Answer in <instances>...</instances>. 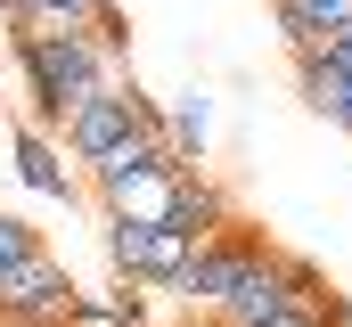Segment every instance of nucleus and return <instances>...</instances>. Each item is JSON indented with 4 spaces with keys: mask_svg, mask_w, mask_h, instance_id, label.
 <instances>
[{
    "mask_svg": "<svg viewBox=\"0 0 352 327\" xmlns=\"http://www.w3.org/2000/svg\"><path fill=\"white\" fill-rule=\"evenodd\" d=\"M8 58H16V74H25V98H33V123L41 131H66V115H74V98H90L98 82L115 74V58L98 49V33L90 25H16L8 33Z\"/></svg>",
    "mask_w": 352,
    "mask_h": 327,
    "instance_id": "obj_1",
    "label": "nucleus"
},
{
    "mask_svg": "<svg viewBox=\"0 0 352 327\" xmlns=\"http://www.w3.org/2000/svg\"><path fill=\"white\" fill-rule=\"evenodd\" d=\"M140 123H164V106H156L140 82L107 74L90 98H74V115H66V131H58V139H66V156H74V164H98L123 131H140Z\"/></svg>",
    "mask_w": 352,
    "mask_h": 327,
    "instance_id": "obj_2",
    "label": "nucleus"
},
{
    "mask_svg": "<svg viewBox=\"0 0 352 327\" xmlns=\"http://www.w3.org/2000/svg\"><path fill=\"white\" fill-rule=\"evenodd\" d=\"M74 278H66V262L41 245L33 262H16L8 278H0V319H16V327H66V311H74Z\"/></svg>",
    "mask_w": 352,
    "mask_h": 327,
    "instance_id": "obj_3",
    "label": "nucleus"
},
{
    "mask_svg": "<svg viewBox=\"0 0 352 327\" xmlns=\"http://www.w3.org/2000/svg\"><path fill=\"white\" fill-rule=\"evenodd\" d=\"M263 245H270L263 229H246V221H230L221 238H205V245H197V262H188V270H180V278H173V295H180V303H188V311H197V303L213 311V303H221V295L238 286V270H246V262H254Z\"/></svg>",
    "mask_w": 352,
    "mask_h": 327,
    "instance_id": "obj_4",
    "label": "nucleus"
},
{
    "mask_svg": "<svg viewBox=\"0 0 352 327\" xmlns=\"http://www.w3.org/2000/svg\"><path fill=\"white\" fill-rule=\"evenodd\" d=\"M278 311H287V245H263L238 270V286L213 303V327H270Z\"/></svg>",
    "mask_w": 352,
    "mask_h": 327,
    "instance_id": "obj_5",
    "label": "nucleus"
},
{
    "mask_svg": "<svg viewBox=\"0 0 352 327\" xmlns=\"http://www.w3.org/2000/svg\"><path fill=\"white\" fill-rule=\"evenodd\" d=\"M173 221L205 245V238H221V229L238 221V205H230V188H221V180H205V172L188 164V172H180V188H173Z\"/></svg>",
    "mask_w": 352,
    "mask_h": 327,
    "instance_id": "obj_6",
    "label": "nucleus"
},
{
    "mask_svg": "<svg viewBox=\"0 0 352 327\" xmlns=\"http://www.w3.org/2000/svg\"><path fill=\"white\" fill-rule=\"evenodd\" d=\"M156 164H173V172H180L173 139H164V123H140V131H123L107 156L90 164V188H107V180H131V172H156Z\"/></svg>",
    "mask_w": 352,
    "mask_h": 327,
    "instance_id": "obj_7",
    "label": "nucleus"
},
{
    "mask_svg": "<svg viewBox=\"0 0 352 327\" xmlns=\"http://www.w3.org/2000/svg\"><path fill=\"white\" fill-rule=\"evenodd\" d=\"M295 98L311 115H328L336 131H352V74H336L320 49H295Z\"/></svg>",
    "mask_w": 352,
    "mask_h": 327,
    "instance_id": "obj_8",
    "label": "nucleus"
},
{
    "mask_svg": "<svg viewBox=\"0 0 352 327\" xmlns=\"http://www.w3.org/2000/svg\"><path fill=\"white\" fill-rule=\"evenodd\" d=\"M173 188H180V172H173V164H156V172L107 180L98 205H107V213H131V221H173Z\"/></svg>",
    "mask_w": 352,
    "mask_h": 327,
    "instance_id": "obj_9",
    "label": "nucleus"
},
{
    "mask_svg": "<svg viewBox=\"0 0 352 327\" xmlns=\"http://www.w3.org/2000/svg\"><path fill=\"white\" fill-rule=\"evenodd\" d=\"M16 180L33 188V196H74V172H66V148L41 131V123H25L16 131Z\"/></svg>",
    "mask_w": 352,
    "mask_h": 327,
    "instance_id": "obj_10",
    "label": "nucleus"
},
{
    "mask_svg": "<svg viewBox=\"0 0 352 327\" xmlns=\"http://www.w3.org/2000/svg\"><path fill=\"white\" fill-rule=\"evenodd\" d=\"M156 238H164V221L107 213V262H115V278H140V286H156Z\"/></svg>",
    "mask_w": 352,
    "mask_h": 327,
    "instance_id": "obj_11",
    "label": "nucleus"
},
{
    "mask_svg": "<svg viewBox=\"0 0 352 327\" xmlns=\"http://www.w3.org/2000/svg\"><path fill=\"white\" fill-rule=\"evenodd\" d=\"M66 327H148V286H140V278H115V286H98V295H74Z\"/></svg>",
    "mask_w": 352,
    "mask_h": 327,
    "instance_id": "obj_12",
    "label": "nucleus"
},
{
    "mask_svg": "<svg viewBox=\"0 0 352 327\" xmlns=\"http://www.w3.org/2000/svg\"><path fill=\"white\" fill-rule=\"evenodd\" d=\"M352 25V0H278V33H287V49H320L328 33H344Z\"/></svg>",
    "mask_w": 352,
    "mask_h": 327,
    "instance_id": "obj_13",
    "label": "nucleus"
},
{
    "mask_svg": "<svg viewBox=\"0 0 352 327\" xmlns=\"http://www.w3.org/2000/svg\"><path fill=\"white\" fill-rule=\"evenodd\" d=\"M287 303H303V311H320L328 327H352V303L328 286V270L320 262H303V253H287Z\"/></svg>",
    "mask_w": 352,
    "mask_h": 327,
    "instance_id": "obj_14",
    "label": "nucleus"
},
{
    "mask_svg": "<svg viewBox=\"0 0 352 327\" xmlns=\"http://www.w3.org/2000/svg\"><path fill=\"white\" fill-rule=\"evenodd\" d=\"M205 131H213V98H205V90H188V98H180L173 115H164V139H173L180 172H188V164L205 156Z\"/></svg>",
    "mask_w": 352,
    "mask_h": 327,
    "instance_id": "obj_15",
    "label": "nucleus"
},
{
    "mask_svg": "<svg viewBox=\"0 0 352 327\" xmlns=\"http://www.w3.org/2000/svg\"><path fill=\"white\" fill-rule=\"evenodd\" d=\"M90 8H98V0H0L8 25H58V16H66V25H90Z\"/></svg>",
    "mask_w": 352,
    "mask_h": 327,
    "instance_id": "obj_16",
    "label": "nucleus"
},
{
    "mask_svg": "<svg viewBox=\"0 0 352 327\" xmlns=\"http://www.w3.org/2000/svg\"><path fill=\"white\" fill-rule=\"evenodd\" d=\"M33 253H41V229L16 221V213H0V278H8L16 262H33Z\"/></svg>",
    "mask_w": 352,
    "mask_h": 327,
    "instance_id": "obj_17",
    "label": "nucleus"
},
{
    "mask_svg": "<svg viewBox=\"0 0 352 327\" xmlns=\"http://www.w3.org/2000/svg\"><path fill=\"white\" fill-rule=\"evenodd\" d=\"M90 33H98V49H107V58H123V49H131V16H123L115 0H98V8H90Z\"/></svg>",
    "mask_w": 352,
    "mask_h": 327,
    "instance_id": "obj_18",
    "label": "nucleus"
},
{
    "mask_svg": "<svg viewBox=\"0 0 352 327\" xmlns=\"http://www.w3.org/2000/svg\"><path fill=\"white\" fill-rule=\"evenodd\" d=\"M320 58H328L336 74H352V25H344V33H328V41H320Z\"/></svg>",
    "mask_w": 352,
    "mask_h": 327,
    "instance_id": "obj_19",
    "label": "nucleus"
},
{
    "mask_svg": "<svg viewBox=\"0 0 352 327\" xmlns=\"http://www.w3.org/2000/svg\"><path fill=\"white\" fill-rule=\"evenodd\" d=\"M270 327H328V319H320V311H303V303H287V311H278Z\"/></svg>",
    "mask_w": 352,
    "mask_h": 327,
    "instance_id": "obj_20",
    "label": "nucleus"
}]
</instances>
